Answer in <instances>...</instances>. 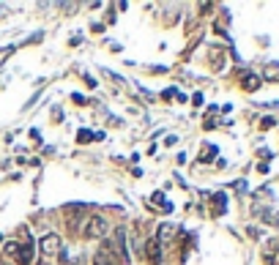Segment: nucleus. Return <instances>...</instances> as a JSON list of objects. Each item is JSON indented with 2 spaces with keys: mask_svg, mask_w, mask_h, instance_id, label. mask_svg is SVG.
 <instances>
[{
  "mask_svg": "<svg viewBox=\"0 0 279 265\" xmlns=\"http://www.w3.org/2000/svg\"><path fill=\"white\" fill-rule=\"evenodd\" d=\"M96 265H121V260H118V254H115V246L110 244H101L99 246V252H96V260H93Z\"/></svg>",
  "mask_w": 279,
  "mask_h": 265,
  "instance_id": "nucleus-1",
  "label": "nucleus"
},
{
  "mask_svg": "<svg viewBox=\"0 0 279 265\" xmlns=\"http://www.w3.org/2000/svg\"><path fill=\"white\" fill-rule=\"evenodd\" d=\"M104 232H107V219L93 216V219L88 222V227H85V238H101Z\"/></svg>",
  "mask_w": 279,
  "mask_h": 265,
  "instance_id": "nucleus-2",
  "label": "nucleus"
},
{
  "mask_svg": "<svg viewBox=\"0 0 279 265\" xmlns=\"http://www.w3.org/2000/svg\"><path fill=\"white\" fill-rule=\"evenodd\" d=\"M41 252H44L47 257L60 254V235H58V232H50V235L41 238Z\"/></svg>",
  "mask_w": 279,
  "mask_h": 265,
  "instance_id": "nucleus-3",
  "label": "nucleus"
},
{
  "mask_svg": "<svg viewBox=\"0 0 279 265\" xmlns=\"http://www.w3.org/2000/svg\"><path fill=\"white\" fill-rule=\"evenodd\" d=\"M263 79H266V82H279V63L276 60L266 63V69H263Z\"/></svg>",
  "mask_w": 279,
  "mask_h": 265,
  "instance_id": "nucleus-4",
  "label": "nucleus"
},
{
  "mask_svg": "<svg viewBox=\"0 0 279 265\" xmlns=\"http://www.w3.org/2000/svg\"><path fill=\"white\" fill-rule=\"evenodd\" d=\"M213 213H217V216L227 213V197L222 194V191H217V194H213Z\"/></svg>",
  "mask_w": 279,
  "mask_h": 265,
  "instance_id": "nucleus-5",
  "label": "nucleus"
},
{
  "mask_svg": "<svg viewBox=\"0 0 279 265\" xmlns=\"http://www.w3.org/2000/svg\"><path fill=\"white\" fill-rule=\"evenodd\" d=\"M148 260L154 262V265H159V262H162V252H159V240H156V238L148 244Z\"/></svg>",
  "mask_w": 279,
  "mask_h": 265,
  "instance_id": "nucleus-6",
  "label": "nucleus"
},
{
  "mask_svg": "<svg viewBox=\"0 0 279 265\" xmlns=\"http://www.w3.org/2000/svg\"><path fill=\"white\" fill-rule=\"evenodd\" d=\"M244 91H257L260 87V77H254V74H244Z\"/></svg>",
  "mask_w": 279,
  "mask_h": 265,
  "instance_id": "nucleus-7",
  "label": "nucleus"
},
{
  "mask_svg": "<svg viewBox=\"0 0 279 265\" xmlns=\"http://www.w3.org/2000/svg\"><path fill=\"white\" fill-rule=\"evenodd\" d=\"M205 145H208V148H203V153H200V162H211V159L217 156L219 150H217V145H211V142H205Z\"/></svg>",
  "mask_w": 279,
  "mask_h": 265,
  "instance_id": "nucleus-8",
  "label": "nucleus"
},
{
  "mask_svg": "<svg viewBox=\"0 0 279 265\" xmlns=\"http://www.w3.org/2000/svg\"><path fill=\"white\" fill-rule=\"evenodd\" d=\"M192 104H195V107H200V104H203V93H195L192 96Z\"/></svg>",
  "mask_w": 279,
  "mask_h": 265,
  "instance_id": "nucleus-9",
  "label": "nucleus"
}]
</instances>
